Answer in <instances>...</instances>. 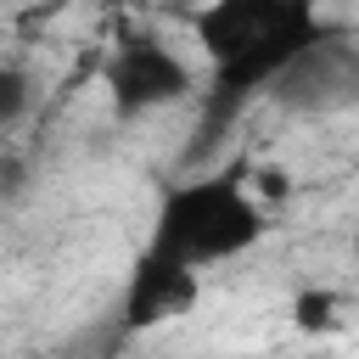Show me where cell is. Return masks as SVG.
Returning <instances> with one entry per match:
<instances>
[{
    "mask_svg": "<svg viewBox=\"0 0 359 359\" xmlns=\"http://www.w3.org/2000/svg\"><path fill=\"white\" fill-rule=\"evenodd\" d=\"M180 28L202 56V129L213 135L247 101L269 95L292 56L309 50L331 22L320 17V0H196Z\"/></svg>",
    "mask_w": 359,
    "mask_h": 359,
    "instance_id": "cell-1",
    "label": "cell"
},
{
    "mask_svg": "<svg viewBox=\"0 0 359 359\" xmlns=\"http://www.w3.org/2000/svg\"><path fill=\"white\" fill-rule=\"evenodd\" d=\"M269 236V208L252 191L247 174H196L163 191L157 213H151V236H146V258L174 264V269H213V264H236L247 258L258 241Z\"/></svg>",
    "mask_w": 359,
    "mask_h": 359,
    "instance_id": "cell-2",
    "label": "cell"
},
{
    "mask_svg": "<svg viewBox=\"0 0 359 359\" xmlns=\"http://www.w3.org/2000/svg\"><path fill=\"white\" fill-rule=\"evenodd\" d=\"M101 90L118 118H151L202 95V73L157 28H123L101 62Z\"/></svg>",
    "mask_w": 359,
    "mask_h": 359,
    "instance_id": "cell-3",
    "label": "cell"
},
{
    "mask_svg": "<svg viewBox=\"0 0 359 359\" xmlns=\"http://www.w3.org/2000/svg\"><path fill=\"white\" fill-rule=\"evenodd\" d=\"M269 101L297 118H337L359 107V34L325 28L309 50L292 56V67L269 84Z\"/></svg>",
    "mask_w": 359,
    "mask_h": 359,
    "instance_id": "cell-4",
    "label": "cell"
},
{
    "mask_svg": "<svg viewBox=\"0 0 359 359\" xmlns=\"http://www.w3.org/2000/svg\"><path fill=\"white\" fill-rule=\"evenodd\" d=\"M196 269H174V264H157L140 252L135 275H129V292H123V325L129 331H146V325H163L174 314H185L196 303Z\"/></svg>",
    "mask_w": 359,
    "mask_h": 359,
    "instance_id": "cell-5",
    "label": "cell"
},
{
    "mask_svg": "<svg viewBox=\"0 0 359 359\" xmlns=\"http://www.w3.org/2000/svg\"><path fill=\"white\" fill-rule=\"evenodd\" d=\"M34 101H39L34 73H28L22 62H0V135L22 129V123H28V112H34Z\"/></svg>",
    "mask_w": 359,
    "mask_h": 359,
    "instance_id": "cell-6",
    "label": "cell"
}]
</instances>
